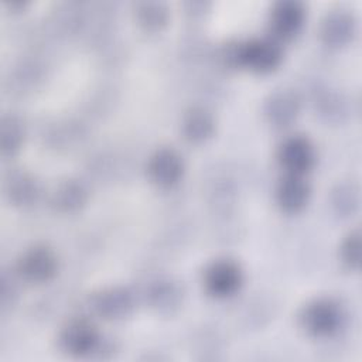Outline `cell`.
Masks as SVG:
<instances>
[{"mask_svg":"<svg viewBox=\"0 0 362 362\" xmlns=\"http://www.w3.org/2000/svg\"><path fill=\"white\" fill-rule=\"evenodd\" d=\"M222 57L230 66L246 68L256 74H267L281 64L283 48L273 37H260L232 45L228 44Z\"/></svg>","mask_w":362,"mask_h":362,"instance_id":"6da1fadb","label":"cell"},{"mask_svg":"<svg viewBox=\"0 0 362 362\" xmlns=\"http://www.w3.org/2000/svg\"><path fill=\"white\" fill-rule=\"evenodd\" d=\"M301 328L314 338H329L335 335L344 322L342 307L329 297L313 298L300 311Z\"/></svg>","mask_w":362,"mask_h":362,"instance_id":"7a4b0ae2","label":"cell"},{"mask_svg":"<svg viewBox=\"0 0 362 362\" xmlns=\"http://www.w3.org/2000/svg\"><path fill=\"white\" fill-rule=\"evenodd\" d=\"M58 272L57 253L47 245L27 247L16 262V274L30 284H42L54 279Z\"/></svg>","mask_w":362,"mask_h":362,"instance_id":"3957f363","label":"cell"},{"mask_svg":"<svg viewBox=\"0 0 362 362\" xmlns=\"http://www.w3.org/2000/svg\"><path fill=\"white\" fill-rule=\"evenodd\" d=\"M243 284V270L232 259H216L202 273L204 290L214 298H228L239 291Z\"/></svg>","mask_w":362,"mask_h":362,"instance_id":"277c9868","label":"cell"},{"mask_svg":"<svg viewBox=\"0 0 362 362\" xmlns=\"http://www.w3.org/2000/svg\"><path fill=\"white\" fill-rule=\"evenodd\" d=\"M276 160L284 174L305 175L315 164L317 151L307 136L291 134L277 146Z\"/></svg>","mask_w":362,"mask_h":362,"instance_id":"5b68a950","label":"cell"},{"mask_svg":"<svg viewBox=\"0 0 362 362\" xmlns=\"http://www.w3.org/2000/svg\"><path fill=\"white\" fill-rule=\"evenodd\" d=\"M58 342L62 351L72 356H88L100 346L102 337L93 322L86 318H72L59 331Z\"/></svg>","mask_w":362,"mask_h":362,"instance_id":"8992f818","label":"cell"},{"mask_svg":"<svg viewBox=\"0 0 362 362\" xmlns=\"http://www.w3.org/2000/svg\"><path fill=\"white\" fill-rule=\"evenodd\" d=\"M184 171V158L173 147L157 148L146 165L148 180L158 188H173L181 181Z\"/></svg>","mask_w":362,"mask_h":362,"instance_id":"52a82bcc","label":"cell"},{"mask_svg":"<svg viewBox=\"0 0 362 362\" xmlns=\"http://www.w3.org/2000/svg\"><path fill=\"white\" fill-rule=\"evenodd\" d=\"M136 305L133 293L122 286L102 288L92 294L89 307L98 317L107 321H119L132 314Z\"/></svg>","mask_w":362,"mask_h":362,"instance_id":"ba28073f","label":"cell"},{"mask_svg":"<svg viewBox=\"0 0 362 362\" xmlns=\"http://www.w3.org/2000/svg\"><path fill=\"white\" fill-rule=\"evenodd\" d=\"M305 21V7L298 0H279L269 13V28L279 42L294 38Z\"/></svg>","mask_w":362,"mask_h":362,"instance_id":"9c48e42d","label":"cell"},{"mask_svg":"<svg viewBox=\"0 0 362 362\" xmlns=\"http://www.w3.org/2000/svg\"><path fill=\"white\" fill-rule=\"evenodd\" d=\"M356 31L355 16L346 8L328 10L320 21L318 34L328 47H342L348 44Z\"/></svg>","mask_w":362,"mask_h":362,"instance_id":"30bf717a","label":"cell"},{"mask_svg":"<svg viewBox=\"0 0 362 362\" xmlns=\"http://www.w3.org/2000/svg\"><path fill=\"white\" fill-rule=\"evenodd\" d=\"M300 107L301 102L294 90L279 89L266 98L263 103V115L270 126L284 129L297 119Z\"/></svg>","mask_w":362,"mask_h":362,"instance_id":"8fae6325","label":"cell"},{"mask_svg":"<svg viewBox=\"0 0 362 362\" xmlns=\"http://www.w3.org/2000/svg\"><path fill=\"white\" fill-rule=\"evenodd\" d=\"M310 198V185L304 175L283 174L274 188V199L279 208L287 214L301 211Z\"/></svg>","mask_w":362,"mask_h":362,"instance_id":"7c38bea8","label":"cell"},{"mask_svg":"<svg viewBox=\"0 0 362 362\" xmlns=\"http://www.w3.org/2000/svg\"><path fill=\"white\" fill-rule=\"evenodd\" d=\"M146 300L160 313H171L182 303V288L171 277L158 276L150 281L146 290Z\"/></svg>","mask_w":362,"mask_h":362,"instance_id":"4fadbf2b","label":"cell"},{"mask_svg":"<svg viewBox=\"0 0 362 362\" xmlns=\"http://www.w3.org/2000/svg\"><path fill=\"white\" fill-rule=\"evenodd\" d=\"M181 133L189 143L199 144L215 133V117L204 106L189 107L181 119Z\"/></svg>","mask_w":362,"mask_h":362,"instance_id":"5bb4252c","label":"cell"},{"mask_svg":"<svg viewBox=\"0 0 362 362\" xmlns=\"http://www.w3.org/2000/svg\"><path fill=\"white\" fill-rule=\"evenodd\" d=\"M4 191L10 202L14 205L30 206L37 201L40 195V185L34 175L27 171L17 170L6 177Z\"/></svg>","mask_w":362,"mask_h":362,"instance_id":"9a60e30c","label":"cell"},{"mask_svg":"<svg viewBox=\"0 0 362 362\" xmlns=\"http://www.w3.org/2000/svg\"><path fill=\"white\" fill-rule=\"evenodd\" d=\"M88 201V189L78 180H65L59 182L52 195L54 208L62 214H74L85 206Z\"/></svg>","mask_w":362,"mask_h":362,"instance_id":"2e32d148","label":"cell"},{"mask_svg":"<svg viewBox=\"0 0 362 362\" xmlns=\"http://www.w3.org/2000/svg\"><path fill=\"white\" fill-rule=\"evenodd\" d=\"M170 11L163 1H141L134 7V18L146 31H160L168 21Z\"/></svg>","mask_w":362,"mask_h":362,"instance_id":"e0dca14e","label":"cell"},{"mask_svg":"<svg viewBox=\"0 0 362 362\" xmlns=\"http://www.w3.org/2000/svg\"><path fill=\"white\" fill-rule=\"evenodd\" d=\"M24 124L16 116H4L1 119V129H0V147L1 154L14 156L24 143Z\"/></svg>","mask_w":362,"mask_h":362,"instance_id":"ac0fdd59","label":"cell"},{"mask_svg":"<svg viewBox=\"0 0 362 362\" xmlns=\"http://www.w3.org/2000/svg\"><path fill=\"white\" fill-rule=\"evenodd\" d=\"M332 208L338 215H352L359 205V189L354 182L338 184L331 195Z\"/></svg>","mask_w":362,"mask_h":362,"instance_id":"d6986e66","label":"cell"},{"mask_svg":"<svg viewBox=\"0 0 362 362\" xmlns=\"http://www.w3.org/2000/svg\"><path fill=\"white\" fill-rule=\"evenodd\" d=\"M339 259L349 270H358L361 264V230H351L339 246Z\"/></svg>","mask_w":362,"mask_h":362,"instance_id":"ffe728a7","label":"cell"}]
</instances>
